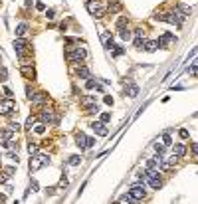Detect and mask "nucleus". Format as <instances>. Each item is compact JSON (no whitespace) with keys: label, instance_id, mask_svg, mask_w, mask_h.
Segmentation results:
<instances>
[{"label":"nucleus","instance_id":"37998d69","mask_svg":"<svg viewBox=\"0 0 198 204\" xmlns=\"http://www.w3.org/2000/svg\"><path fill=\"white\" fill-rule=\"evenodd\" d=\"M103 101L107 103V105H113V97H111V95H105V99H103Z\"/></svg>","mask_w":198,"mask_h":204},{"label":"nucleus","instance_id":"4c0bfd02","mask_svg":"<svg viewBox=\"0 0 198 204\" xmlns=\"http://www.w3.org/2000/svg\"><path fill=\"white\" fill-rule=\"evenodd\" d=\"M4 172H6L8 176H12V174H14V167H4Z\"/></svg>","mask_w":198,"mask_h":204},{"label":"nucleus","instance_id":"6ab92c4d","mask_svg":"<svg viewBox=\"0 0 198 204\" xmlns=\"http://www.w3.org/2000/svg\"><path fill=\"white\" fill-rule=\"evenodd\" d=\"M93 87H95L97 91H105V89H103V85H101V83H97L95 80H91V77H89V80H87V89H93Z\"/></svg>","mask_w":198,"mask_h":204},{"label":"nucleus","instance_id":"f704fd0d","mask_svg":"<svg viewBox=\"0 0 198 204\" xmlns=\"http://www.w3.org/2000/svg\"><path fill=\"white\" fill-rule=\"evenodd\" d=\"M125 24H127V18H125V16H121V18L117 20V28H125Z\"/></svg>","mask_w":198,"mask_h":204},{"label":"nucleus","instance_id":"603ef678","mask_svg":"<svg viewBox=\"0 0 198 204\" xmlns=\"http://www.w3.org/2000/svg\"><path fill=\"white\" fill-rule=\"evenodd\" d=\"M6 202V196H4V194H0V204H4Z\"/></svg>","mask_w":198,"mask_h":204},{"label":"nucleus","instance_id":"0eeeda50","mask_svg":"<svg viewBox=\"0 0 198 204\" xmlns=\"http://www.w3.org/2000/svg\"><path fill=\"white\" fill-rule=\"evenodd\" d=\"M14 50H16V54L18 56H24L26 52H28V42L22 40V38H18L16 42H14Z\"/></svg>","mask_w":198,"mask_h":204},{"label":"nucleus","instance_id":"f3484780","mask_svg":"<svg viewBox=\"0 0 198 204\" xmlns=\"http://www.w3.org/2000/svg\"><path fill=\"white\" fill-rule=\"evenodd\" d=\"M12 129L10 127H8V129H0V139H2V141H10L12 139Z\"/></svg>","mask_w":198,"mask_h":204},{"label":"nucleus","instance_id":"a19ab883","mask_svg":"<svg viewBox=\"0 0 198 204\" xmlns=\"http://www.w3.org/2000/svg\"><path fill=\"white\" fill-rule=\"evenodd\" d=\"M2 89H4V95H6V97H12V89H10V87H6V85H4Z\"/></svg>","mask_w":198,"mask_h":204},{"label":"nucleus","instance_id":"c9c22d12","mask_svg":"<svg viewBox=\"0 0 198 204\" xmlns=\"http://www.w3.org/2000/svg\"><path fill=\"white\" fill-rule=\"evenodd\" d=\"M34 93H36V89H32V87H26V97H28V99H32Z\"/></svg>","mask_w":198,"mask_h":204},{"label":"nucleus","instance_id":"72a5a7b5","mask_svg":"<svg viewBox=\"0 0 198 204\" xmlns=\"http://www.w3.org/2000/svg\"><path fill=\"white\" fill-rule=\"evenodd\" d=\"M34 131H36L38 135H44V131H46V125H36V127H34Z\"/></svg>","mask_w":198,"mask_h":204},{"label":"nucleus","instance_id":"49530a36","mask_svg":"<svg viewBox=\"0 0 198 204\" xmlns=\"http://www.w3.org/2000/svg\"><path fill=\"white\" fill-rule=\"evenodd\" d=\"M8 180V174H6V172H2V174H0V182H6Z\"/></svg>","mask_w":198,"mask_h":204},{"label":"nucleus","instance_id":"a878e982","mask_svg":"<svg viewBox=\"0 0 198 204\" xmlns=\"http://www.w3.org/2000/svg\"><path fill=\"white\" fill-rule=\"evenodd\" d=\"M67 163H69L71 167H77V165L81 163V157H77V155H71V157L67 159Z\"/></svg>","mask_w":198,"mask_h":204},{"label":"nucleus","instance_id":"a18cd8bd","mask_svg":"<svg viewBox=\"0 0 198 204\" xmlns=\"http://www.w3.org/2000/svg\"><path fill=\"white\" fill-rule=\"evenodd\" d=\"M60 186H62V188H66V186H67V178H66V176L60 180Z\"/></svg>","mask_w":198,"mask_h":204},{"label":"nucleus","instance_id":"7c9ffc66","mask_svg":"<svg viewBox=\"0 0 198 204\" xmlns=\"http://www.w3.org/2000/svg\"><path fill=\"white\" fill-rule=\"evenodd\" d=\"M154 151H156V155H163L165 153V145L163 143H154Z\"/></svg>","mask_w":198,"mask_h":204},{"label":"nucleus","instance_id":"ddd939ff","mask_svg":"<svg viewBox=\"0 0 198 204\" xmlns=\"http://www.w3.org/2000/svg\"><path fill=\"white\" fill-rule=\"evenodd\" d=\"M46 101H48V95L46 93H34V97H32L34 105H44Z\"/></svg>","mask_w":198,"mask_h":204},{"label":"nucleus","instance_id":"dca6fc26","mask_svg":"<svg viewBox=\"0 0 198 204\" xmlns=\"http://www.w3.org/2000/svg\"><path fill=\"white\" fill-rule=\"evenodd\" d=\"M95 97H91V95H85V97H81V105H85V107H93V105H95Z\"/></svg>","mask_w":198,"mask_h":204},{"label":"nucleus","instance_id":"7ed1b4c3","mask_svg":"<svg viewBox=\"0 0 198 204\" xmlns=\"http://www.w3.org/2000/svg\"><path fill=\"white\" fill-rule=\"evenodd\" d=\"M75 143H77V147H79V149H89V147H93V145H95V139H93V137L83 135V133H77Z\"/></svg>","mask_w":198,"mask_h":204},{"label":"nucleus","instance_id":"f8f14e48","mask_svg":"<svg viewBox=\"0 0 198 204\" xmlns=\"http://www.w3.org/2000/svg\"><path fill=\"white\" fill-rule=\"evenodd\" d=\"M125 93H127V95H131V97H137V95H139V87H137L135 83H131V81H129V83H125Z\"/></svg>","mask_w":198,"mask_h":204},{"label":"nucleus","instance_id":"ea45409f","mask_svg":"<svg viewBox=\"0 0 198 204\" xmlns=\"http://www.w3.org/2000/svg\"><path fill=\"white\" fill-rule=\"evenodd\" d=\"M109 119H111V115H109V113H103V115H101V123H107Z\"/></svg>","mask_w":198,"mask_h":204},{"label":"nucleus","instance_id":"c03bdc74","mask_svg":"<svg viewBox=\"0 0 198 204\" xmlns=\"http://www.w3.org/2000/svg\"><path fill=\"white\" fill-rule=\"evenodd\" d=\"M180 137H182V139H188V131L186 129H180Z\"/></svg>","mask_w":198,"mask_h":204},{"label":"nucleus","instance_id":"aec40b11","mask_svg":"<svg viewBox=\"0 0 198 204\" xmlns=\"http://www.w3.org/2000/svg\"><path fill=\"white\" fill-rule=\"evenodd\" d=\"M161 165V155H156L154 159H151V160H147V169H156Z\"/></svg>","mask_w":198,"mask_h":204},{"label":"nucleus","instance_id":"3c124183","mask_svg":"<svg viewBox=\"0 0 198 204\" xmlns=\"http://www.w3.org/2000/svg\"><path fill=\"white\" fill-rule=\"evenodd\" d=\"M192 68H194V69H196V71H198V57H196V59H194V64H192Z\"/></svg>","mask_w":198,"mask_h":204},{"label":"nucleus","instance_id":"20e7f679","mask_svg":"<svg viewBox=\"0 0 198 204\" xmlns=\"http://www.w3.org/2000/svg\"><path fill=\"white\" fill-rule=\"evenodd\" d=\"M14 109H16V105H14L12 99H4V101H0V115H10Z\"/></svg>","mask_w":198,"mask_h":204},{"label":"nucleus","instance_id":"4468645a","mask_svg":"<svg viewBox=\"0 0 198 204\" xmlns=\"http://www.w3.org/2000/svg\"><path fill=\"white\" fill-rule=\"evenodd\" d=\"M20 71H22V75H24V77H28V80H34V77H36V69H34V68L22 66V68H20Z\"/></svg>","mask_w":198,"mask_h":204},{"label":"nucleus","instance_id":"c85d7f7f","mask_svg":"<svg viewBox=\"0 0 198 204\" xmlns=\"http://www.w3.org/2000/svg\"><path fill=\"white\" fill-rule=\"evenodd\" d=\"M178 10H180V14H184V16L190 14V8H188L186 4H178Z\"/></svg>","mask_w":198,"mask_h":204},{"label":"nucleus","instance_id":"5701e85b","mask_svg":"<svg viewBox=\"0 0 198 204\" xmlns=\"http://www.w3.org/2000/svg\"><path fill=\"white\" fill-rule=\"evenodd\" d=\"M156 48H159V46H156L154 40H147V42H145V50H147V52H154Z\"/></svg>","mask_w":198,"mask_h":204},{"label":"nucleus","instance_id":"58836bf2","mask_svg":"<svg viewBox=\"0 0 198 204\" xmlns=\"http://www.w3.org/2000/svg\"><path fill=\"white\" fill-rule=\"evenodd\" d=\"M6 77H8L6 69H0V81H6Z\"/></svg>","mask_w":198,"mask_h":204},{"label":"nucleus","instance_id":"79ce46f5","mask_svg":"<svg viewBox=\"0 0 198 204\" xmlns=\"http://www.w3.org/2000/svg\"><path fill=\"white\" fill-rule=\"evenodd\" d=\"M10 129H12V131H18V129H20V123H16V121H12V123H10Z\"/></svg>","mask_w":198,"mask_h":204},{"label":"nucleus","instance_id":"c756f323","mask_svg":"<svg viewBox=\"0 0 198 204\" xmlns=\"http://www.w3.org/2000/svg\"><path fill=\"white\" fill-rule=\"evenodd\" d=\"M163 145H165V147H170V145H172V137L170 135H163Z\"/></svg>","mask_w":198,"mask_h":204},{"label":"nucleus","instance_id":"09e8293b","mask_svg":"<svg viewBox=\"0 0 198 204\" xmlns=\"http://www.w3.org/2000/svg\"><path fill=\"white\" fill-rule=\"evenodd\" d=\"M30 184H32V190H34V192H36V190H38V182H36V180H32V182H30Z\"/></svg>","mask_w":198,"mask_h":204},{"label":"nucleus","instance_id":"4be33fe9","mask_svg":"<svg viewBox=\"0 0 198 204\" xmlns=\"http://www.w3.org/2000/svg\"><path fill=\"white\" fill-rule=\"evenodd\" d=\"M172 153H174L176 157H182L186 153V149H184V145H172Z\"/></svg>","mask_w":198,"mask_h":204},{"label":"nucleus","instance_id":"f03ea898","mask_svg":"<svg viewBox=\"0 0 198 204\" xmlns=\"http://www.w3.org/2000/svg\"><path fill=\"white\" fill-rule=\"evenodd\" d=\"M50 163V157L48 155H32L30 157V170H40V167L42 165H48Z\"/></svg>","mask_w":198,"mask_h":204},{"label":"nucleus","instance_id":"9d476101","mask_svg":"<svg viewBox=\"0 0 198 204\" xmlns=\"http://www.w3.org/2000/svg\"><path fill=\"white\" fill-rule=\"evenodd\" d=\"M172 40L176 42V38H174L172 34H163L161 38H159V40H156V46H161V48H166V46H168V42H172Z\"/></svg>","mask_w":198,"mask_h":204},{"label":"nucleus","instance_id":"9b49d317","mask_svg":"<svg viewBox=\"0 0 198 204\" xmlns=\"http://www.w3.org/2000/svg\"><path fill=\"white\" fill-rule=\"evenodd\" d=\"M121 2L119 0H109L107 2V12H111V14H117V12H121Z\"/></svg>","mask_w":198,"mask_h":204},{"label":"nucleus","instance_id":"393cba45","mask_svg":"<svg viewBox=\"0 0 198 204\" xmlns=\"http://www.w3.org/2000/svg\"><path fill=\"white\" fill-rule=\"evenodd\" d=\"M145 42H147V40H145L143 36H137V38H135V48H137V50H143Z\"/></svg>","mask_w":198,"mask_h":204},{"label":"nucleus","instance_id":"de8ad7c7","mask_svg":"<svg viewBox=\"0 0 198 204\" xmlns=\"http://www.w3.org/2000/svg\"><path fill=\"white\" fill-rule=\"evenodd\" d=\"M46 16H48V18L52 20V18H54V16H55V12H54V10H48V12H46Z\"/></svg>","mask_w":198,"mask_h":204},{"label":"nucleus","instance_id":"a211bd4d","mask_svg":"<svg viewBox=\"0 0 198 204\" xmlns=\"http://www.w3.org/2000/svg\"><path fill=\"white\" fill-rule=\"evenodd\" d=\"M75 75H79L81 80H89V75H91V73H89L87 68H77L75 69Z\"/></svg>","mask_w":198,"mask_h":204},{"label":"nucleus","instance_id":"1a4fd4ad","mask_svg":"<svg viewBox=\"0 0 198 204\" xmlns=\"http://www.w3.org/2000/svg\"><path fill=\"white\" fill-rule=\"evenodd\" d=\"M129 194H131L135 200H143L147 192H145V188H141V186H137V184H135V186L131 188V192H129Z\"/></svg>","mask_w":198,"mask_h":204},{"label":"nucleus","instance_id":"b1692460","mask_svg":"<svg viewBox=\"0 0 198 204\" xmlns=\"http://www.w3.org/2000/svg\"><path fill=\"white\" fill-rule=\"evenodd\" d=\"M28 32V24H18V28H16V36L20 38V36H24Z\"/></svg>","mask_w":198,"mask_h":204},{"label":"nucleus","instance_id":"2eb2a0df","mask_svg":"<svg viewBox=\"0 0 198 204\" xmlns=\"http://www.w3.org/2000/svg\"><path fill=\"white\" fill-rule=\"evenodd\" d=\"M101 42H103L105 48H111V46H113V36H111L109 32H103V34H101Z\"/></svg>","mask_w":198,"mask_h":204},{"label":"nucleus","instance_id":"bb28decb","mask_svg":"<svg viewBox=\"0 0 198 204\" xmlns=\"http://www.w3.org/2000/svg\"><path fill=\"white\" fill-rule=\"evenodd\" d=\"M119 36H121L123 40L127 42V40L131 38V32H129V30H125V28H119Z\"/></svg>","mask_w":198,"mask_h":204},{"label":"nucleus","instance_id":"473e14b6","mask_svg":"<svg viewBox=\"0 0 198 204\" xmlns=\"http://www.w3.org/2000/svg\"><path fill=\"white\" fill-rule=\"evenodd\" d=\"M111 54H113V56H123V50H121V48H115V46H111Z\"/></svg>","mask_w":198,"mask_h":204},{"label":"nucleus","instance_id":"2f4dec72","mask_svg":"<svg viewBox=\"0 0 198 204\" xmlns=\"http://www.w3.org/2000/svg\"><path fill=\"white\" fill-rule=\"evenodd\" d=\"M28 153H30V157L38 155V145H28Z\"/></svg>","mask_w":198,"mask_h":204},{"label":"nucleus","instance_id":"8fccbe9b","mask_svg":"<svg viewBox=\"0 0 198 204\" xmlns=\"http://www.w3.org/2000/svg\"><path fill=\"white\" fill-rule=\"evenodd\" d=\"M192 153H194V155H198V143H194V145H192Z\"/></svg>","mask_w":198,"mask_h":204},{"label":"nucleus","instance_id":"6e6552de","mask_svg":"<svg viewBox=\"0 0 198 204\" xmlns=\"http://www.w3.org/2000/svg\"><path fill=\"white\" fill-rule=\"evenodd\" d=\"M91 129H93V131H95L99 137H105V135H107L105 123H101V121H95V123H91Z\"/></svg>","mask_w":198,"mask_h":204},{"label":"nucleus","instance_id":"412c9836","mask_svg":"<svg viewBox=\"0 0 198 204\" xmlns=\"http://www.w3.org/2000/svg\"><path fill=\"white\" fill-rule=\"evenodd\" d=\"M149 184L153 186V188H161L163 186V180H161V176H153V178H147Z\"/></svg>","mask_w":198,"mask_h":204},{"label":"nucleus","instance_id":"cd10ccee","mask_svg":"<svg viewBox=\"0 0 198 204\" xmlns=\"http://www.w3.org/2000/svg\"><path fill=\"white\" fill-rule=\"evenodd\" d=\"M119 202H137V200H135V198H133L131 194H123L121 198H119Z\"/></svg>","mask_w":198,"mask_h":204},{"label":"nucleus","instance_id":"423d86ee","mask_svg":"<svg viewBox=\"0 0 198 204\" xmlns=\"http://www.w3.org/2000/svg\"><path fill=\"white\" fill-rule=\"evenodd\" d=\"M40 121H42V123H57V117L54 115L52 109H44V111L40 113Z\"/></svg>","mask_w":198,"mask_h":204},{"label":"nucleus","instance_id":"e433bc0d","mask_svg":"<svg viewBox=\"0 0 198 204\" xmlns=\"http://www.w3.org/2000/svg\"><path fill=\"white\" fill-rule=\"evenodd\" d=\"M32 127H34V117H30V119L26 121V127H24V129H26V131H30Z\"/></svg>","mask_w":198,"mask_h":204},{"label":"nucleus","instance_id":"39448f33","mask_svg":"<svg viewBox=\"0 0 198 204\" xmlns=\"http://www.w3.org/2000/svg\"><path fill=\"white\" fill-rule=\"evenodd\" d=\"M166 22L174 24V26H182V22H184V14H178V12H170V14H166Z\"/></svg>","mask_w":198,"mask_h":204},{"label":"nucleus","instance_id":"f257e3e1","mask_svg":"<svg viewBox=\"0 0 198 204\" xmlns=\"http://www.w3.org/2000/svg\"><path fill=\"white\" fill-rule=\"evenodd\" d=\"M66 54H67V62H83L87 57L85 50H79V48H73V46H67Z\"/></svg>","mask_w":198,"mask_h":204}]
</instances>
